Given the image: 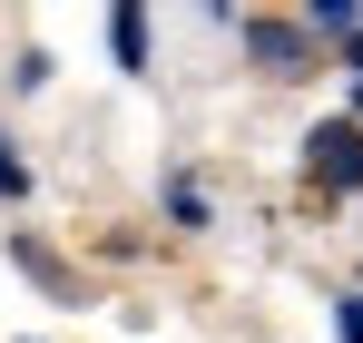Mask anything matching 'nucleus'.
<instances>
[{
    "mask_svg": "<svg viewBox=\"0 0 363 343\" xmlns=\"http://www.w3.org/2000/svg\"><path fill=\"white\" fill-rule=\"evenodd\" d=\"M304 167L324 176V186H363V118H334V128H314V137H304Z\"/></svg>",
    "mask_w": 363,
    "mask_h": 343,
    "instance_id": "obj_1",
    "label": "nucleus"
},
{
    "mask_svg": "<svg viewBox=\"0 0 363 343\" xmlns=\"http://www.w3.org/2000/svg\"><path fill=\"white\" fill-rule=\"evenodd\" d=\"M245 40H255V59H265V69H285V79L304 69V30H285V20H245Z\"/></svg>",
    "mask_w": 363,
    "mask_h": 343,
    "instance_id": "obj_2",
    "label": "nucleus"
},
{
    "mask_svg": "<svg viewBox=\"0 0 363 343\" xmlns=\"http://www.w3.org/2000/svg\"><path fill=\"white\" fill-rule=\"evenodd\" d=\"M108 50H118V69H147V20L138 10H108Z\"/></svg>",
    "mask_w": 363,
    "mask_h": 343,
    "instance_id": "obj_3",
    "label": "nucleus"
},
{
    "mask_svg": "<svg viewBox=\"0 0 363 343\" xmlns=\"http://www.w3.org/2000/svg\"><path fill=\"white\" fill-rule=\"evenodd\" d=\"M314 30H324V40H363V10H354V0H324Z\"/></svg>",
    "mask_w": 363,
    "mask_h": 343,
    "instance_id": "obj_4",
    "label": "nucleus"
},
{
    "mask_svg": "<svg viewBox=\"0 0 363 343\" xmlns=\"http://www.w3.org/2000/svg\"><path fill=\"white\" fill-rule=\"evenodd\" d=\"M167 216H177V226H206V186H196V176L167 186Z\"/></svg>",
    "mask_w": 363,
    "mask_h": 343,
    "instance_id": "obj_5",
    "label": "nucleus"
},
{
    "mask_svg": "<svg viewBox=\"0 0 363 343\" xmlns=\"http://www.w3.org/2000/svg\"><path fill=\"white\" fill-rule=\"evenodd\" d=\"M334 324H344V343H363V294H344V304H334Z\"/></svg>",
    "mask_w": 363,
    "mask_h": 343,
    "instance_id": "obj_6",
    "label": "nucleus"
},
{
    "mask_svg": "<svg viewBox=\"0 0 363 343\" xmlns=\"http://www.w3.org/2000/svg\"><path fill=\"white\" fill-rule=\"evenodd\" d=\"M20 186H30V167H20V157L0 147V196H20Z\"/></svg>",
    "mask_w": 363,
    "mask_h": 343,
    "instance_id": "obj_7",
    "label": "nucleus"
},
{
    "mask_svg": "<svg viewBox=\"0 0 363 343\" xmlns=\"http://www.w3.org/2000/svg\"><path fill=\"white\" fill-rule=\"evenodd\" d=\"M354 89H363V40H354Z\"/></svg>",
    "mask_w": 363,
    "mask_h": 343,
    "instance_id": "obj_8",
    "label": "nucleus"
},
{
    "mask_svg": "<svg viewBox=\"0 0 363 343\" xmlns=\"http://www.w3.org/2000/svg\"><path fill=\"white\" fill-rule=\"evenodd\" d=\"M354 108H363V89H354Z\"/></svg>",
    "mask_w": 363,
    "mask_h": 343,
    "instance_id": "obj_9",
    "label": "nucleus"
}]
</instances>
